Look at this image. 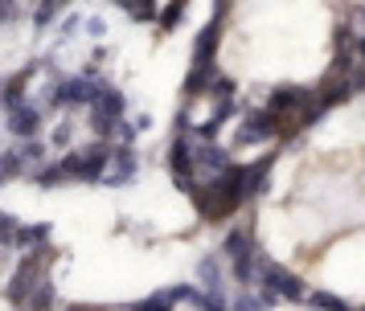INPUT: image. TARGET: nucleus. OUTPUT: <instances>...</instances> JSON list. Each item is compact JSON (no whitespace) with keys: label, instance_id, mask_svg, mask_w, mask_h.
I'll use <instances>...</instances> for the list:
<instances>
[{"label":"nucleus","instance_id":"nucleus-1","mask_svg":"<svg viewBox=\"0 0 365 311\" xmlns=\"http://www.w3.org/2000/svg\"><path fill=\"white\" fill-rule=\"evenodd\" d=\"M107 164H111V152L103 144H91L86 152H70L62 160V168H66L70 180H99L107 172Z\"/></svg>","mask_w":365,"mask_h":311},{"label":"nucleus","instance_id":"nucleus-2","mask_svg":"<svg viewBox=\"0 0 365 311\" xmlns=\"http://www.w3.org/2000/svg\"><path fill=\"white\" fill-rule=\"evenodd\" d=\"M53 250H37V254H29V258H21V270L13 275V283H9V299L13 303H29L34 299V283L37 275H41V266L50 262Z\"/></svg>","mask_w":365,"mask_h":311},{"label":"nucleus","instance_id":"nucleus-3","mask_svg":"<svg viewBox=\"0 0 365 311\" xmlns=\"http://www.w3.org/2000/svg\"><path fill=\"white\" fill-rule=\"evenodd\" d=\"M263 287H267V299H292V303H299V299H308V291H304V283H299L292 270H283V266H263Z\"/></svg>","mask_w":365,"mask_h":311},{"label":"nucleus","instance_id":"nucleus-4","mask_svg":"<svg viewBox=\"0 0 365 311\" xmlns=\"http://www.w3.org/2000/svg\"><path fill=\"white\" fill-rule=\"evenodd\" d=\"M103 95V86L99 82H91V78H70L62 82L58 90H50V102L53 107H78V102H86V107H95Z\"/></svg>","mask_w":365,"mask_h":311},{"label":"nucleus","instance_id":"nucleus-5","mask_svg":"<svg viewBox=\"0 0 365 311\" xmlns=\"http://www.w3.org/2000/svg\"><path fill=\"white\" fill-rule=\"evenodd\" d=\"M279 131H283V115H275L271 107H267V111H250L247 115L238 139H242V144H259V139H275Z\"/></svg>","mask_w":365,"mask_h":311},{"label":"nucleus","instance_id":"nucleus-6","mask_svg":"<svg viewBox=\"0 0 365 311\" xmlns=\"http://www.w3.org/2000/svg\"><path fill=\"white\" fill-rule=\"evenodd\" d=\"M217 41H222V16H214V21L197 33V41H193V62H197V65H214Z\"/></svg>","mask_w":365,"mask_h":311},{"label":"nucleus","instance_id":"nucleus-7","mask_svg":"<svg viewBox=\"0 0 365 311\" xmlns=\"http://www.w3.org/2000/svg\"><path fill=\"white\" fill-rule=\"evenodd\" d=\"M9 127L17 131L21 139H34L37 127H41V115H37L29 102H21V107H9Z\"/></svg>","mask_w":365,"mask_h":311},{"label":"nucleus","instance_id":"nucleus-8","mask_svg":"<svg viewBox=\"0 0 365 311\" xmlns=\"http://www.w3.org/2000/svg\"><path fill=\"white\" fill-rule=\"evenodd\" d=\"M308 90H299V86H279V90H275V95H271V102H267V107H271V111L275 115H287V111H304V102H308Z\"/></svg>","mask_w":365,"mask_h":311},{"label":"nucleus","instance_id":"nucleus-9","mask_svg":"<svg viewBox=\"0 0 365 311\" xmlns=\"http://www.w3.org/2000/svg\"><path fill=\"white\" fill-rule=\"evenodd\" d=\"M123 111H128V98H123V90H111V86H103L99 102L91 107V115H103V119H119Z\"/></svg>","mask_w":365,"mask_h":311},{"label":"nucleus","instance_id":"nucleus-10","mask_svg":"<svg viewBox=\"0 0 365 311\" xmlns=\"http://www.w3.org/2000/svg\"><path fill=\"white\" fill-rule=\"evenodd\" d=\"M217 74H214V65H193V74L185 78V98H197L205 95V86H214Z\"/></svg>","mask_w":365,"mask_h":311},{"label":"nucleus","instance_id":"nucleus-11","mask_svg":"<svg viewBox=\"0 0 365 311\" xmlns=\"http://www.w3.org/2000/svg\"><path fill=\"white\" fill-rule=\"evenodd\" d=\"M197 164H201V168H214V172H230V168H234L230 156H226L222 147H214V144H205L197 152Z\"/></svg>","mask_w":365,"mask_h":311},{"label":"nucleus","instance_id":"nucleus-12","mask_svg":"<svg viewBox=\"0 0 365 311\" xmlns=\"http://www.w3.org/2000/svg\"><path fill=\"white\" fill-rule=\"evenodd\" d=\"M135 172V152L123 147V152H111V180H132Z\"/></svg>","mask_w":365,"mask_h":311},{"label":"nucleus","instance_id":"nucleus-13","mask_svg":"<svg viewBox=\"0 0 365 311\" xmlns=\"http://www.w3.org/2000/svg\"><path fill=\"white\" fill-rule=\"evenodd\" d=\"M271 164H275V156H263L255 168H247V196H255L259 189H263V180H267V172H271Z\"/></svg>","mask_w":365,"mask_h":311},{"label":"nucleus","instance_id":"nucleus-14","mask_svg":"<svg viewBox=\"0 0 365 311\" xmlns=\"http://www.w3.org/2000/svg\"><path fill=\"white\" fill-rule=\"evenodd\" d=\"M226 254H230V258H247L250 254V229H234L230 238H226Z\"/></svg>","mask_w":365,"mask_h":311},{"label":"nucleus","instance_id":"nucleus-15","mask_svg":"<svg viewBox=\"0 0 365 311\" xmlns=\"http://www.w3.org/2000/svg\"><path fill=\"white\" fill-rule=\"evenodd\" d=\"M119 9H128L135 21H152L156 16V0H115Z\"/></svg>","mask_w":365,"mask_h":311},{"label":"nucleus","instance_id":"nucleus-16","mask_svg":"<svg viewBox=\"0 0 365 311\" xmlns=\"http://www.w3.org/2000/svg\"><path fill=\"white\" fill-rule=\"evenodd\" d=\"M308 303H312L316 311H349V303H345V299H336V295H329V291H316V295H308Z\"/></svg>","mask_w":365,"mask_h":311},{"label":"nucleus","instance_id":"nucleus-17","mask_svg":"<svg viewBox=\"0 0 365 311\" xmlns=\"http://www.w3.org/2000/svg\"><path fill=\"white\" fill-rule=\"evenodd\" d=\"M50 238V226H25L17 229V246L25 250V246H37V242H46Z\"/></svg>","mask_w":365,"mask_h":311},{"label":"nucleus","instance_id":"nucleus-18","mask_svg":"<svg viewBox=\"0 0 365 311\" xmlns=\"http://www.w3.org/2000/svg\"><path fill=\"white\" fill-rule=\"evenodd\" d=\"M25 82H29V74H13L9 78V86H4V102L9 107H17V95H25Z\"/></svg>","mask_w":365,"mask_h":311},{"label":"nucleus","instance_id":"nucleus-19","mask_svg":"<svg viewBox=\"0 0 365 311\" xmlns=\"http://www.w3.org/2000/svg\"><path fill=\"white\" fill-rule=\"evenodd\" d=\"M185 4H189V0H173V4H168L165 13H160V29H177V21H181Z\"/></svg>","mask_w":365,"mask_h":311},{"label":"nucleus","instance_id":"nucleus-20","mask_svg":"<svg viewBox=\"0 0 365 311\" xmlns=\"http://www.w3.org/2000/svg\"><path fill=\"white\" fill-rule=\"evenodd\" d=\"M58 180H70L62 164H53V168H41V172H37V184H41V189H50V184H58Z\"/></svg>","mask_w":365,"mask_h":311},{"label":"nucleus","instance_id":"nucleus-21","mask_svg":"<svg viewBox=\"0 0 365 311\" xmlns=\"http://www.w3.org/2000/svg\"><path fill=\"white\" fill-rule=\"evenodd\" d=\"M50 299H53V287L41 283V287L34 291V299H29V311H46V307H50Z\"/></svg>","mask_w":365,"mask_h":311},{"label":"nucleus","instance_id":"nucleus-22","mask_svg":"<svg viewBox=\"0 0 365 311\" xmlns=\"http://www.w3.org/2000/svg\"><path fill=\"white\" fill-rule=\"evenodd\" d=\"M58 9H62L58 0H41V4H37V13H34V21H37V25H50V21H53V13H58Z\"/></svg>","mask_w":365,"mask_h":311},{"label":"nucleus","instance_id":"nucleus-23","mask_svg":"<svg viewBox=\"0 0 365 311\" xmlns=\"http://www.w3.org/2000/svg\"><path fill=\"white\" fill-rule=\"evenodd\" d=\"M250 275H255V262H250V254H247V258H234V278H238V283H250Z\"/></svg>","mask_w":365,"mask_h":311},{"label":"nucleus","instance_id":"nucleus-24","mask_svg":"<svg viewBox=\"0 0 365 311\" xmlns=\"http://www.w3.org/2000/svg\"><path fill=\"white\" fill-rule=\"evenodd\" d=\"M217 127H222V119H217V115H214V119H205V123H201V139H214Z\"/></svg>","mask_w":365,"mask_h":311},{"label":"nucleus","instance_id":"nucleus-25","mask_svg":"<svg viewBox=\"0 0 365 311\" xmlns=\"http://www.w3.org/2000/svg\"><path fill=\"white\" fill-rule=\"evenodd\" d=\"M119 139H123V144H132V139H135V127H128L123 119H119Z\"/></svg>","mask_w":365,"mask_h":311},{"label":"nucleus","instance_id":"nucleus-26","mask_svg":"<svg viewBox=\"0 0 365 311\" xmlns=\"http://www.w3.org/2000/svg\"><path fill=\"white\" fill-rule=\"evenodd\" d=\"M4 176H17V156H13V152L4 156Z\"/></svg>","mask_w":365,"mask_h":311},{"label":"nucleus","instance_id":"nucleus-27","mask_svg":"<svg viewBox=\"0 0 365 311\" xmlns=\"http://www.w3.org/2000/svg\"><path fill=\"white\" fill-rule=\"evenodd\" d=\"M66 311H86V307H66Z\"/></svg>","mask_w":365,"mask_h":311},{"label":"nucleus","instance_id":"nucleus-28","mask_svg":"<svg viewBox=\"0 0 365 311\" xmlns=\"http://www.w3.org/2000/svg\"><path fill=\"white\" fill-rule=\"evenodd\" d=\"M357 49H361V53H365V41H361V46H357Z\"/></svg>","mask_w":365,"mask_h":311},{"label":"nucleus","instance_id":"nucleus-29","mask_svg":"<svg viewBox=\"0 0 365 311\" xmlns=\"http://www.w3.org/2000/svg\"><path fill=\"white\" fill-rule=\"evenodd\" d=\"M58 4H66V0H58Z\"/></svg>","mask_w":365,"mask_h":311},{"label":"nucleus","instance_id":"nucleus-30","mask_svg":"<svg viewBox=\"0 0 365 311\" xmlns=\"http://www.w3.org/2000/svg\"><path fill=\"white\" fill-rule=\"evenodd\" d=\"M361 16H365V13H361Z\"/></svg>","mask_w":365,"mask_h":311},{"label":"nucleus","instance_id":"nucleus-31","mask_svg":"<svg viewBox=\"0 0 365 311\" xmlns=\"http://www.w3.org/2000/svg\"><path fill=\"white\" fill-rule=\"evenodd\" d=\"M361 311H365V307H361Z\"/></svg>","mask_w":365,"mask_h":311},{"label":"nucleus","instance_id":"nucleus-32","mask_svg":"<svg viewBox=\"0 0 365 311\" xmlns=\"http://www.w3.org/2000/svg\"><path fill=\"white\" fill-rule=\"evenodd\" d=\"M312 311H316V307H312Z\"/></svg>","mask_w":365,"mask_h":311}]
</instances>
